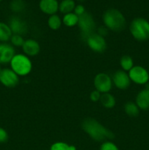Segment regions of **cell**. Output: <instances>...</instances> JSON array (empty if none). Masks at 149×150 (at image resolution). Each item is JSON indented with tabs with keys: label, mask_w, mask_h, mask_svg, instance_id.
<instances>
[{
	"label": "cell",
	"mask_w": 149,
	"mask_h": 150,
	"mask_svg": "<svg viewBox=\"0 0 149 150\" xmlns=\"http://www.w3.org/2000/svg\"><path fill=\"white\" fill-rule=\"evenodd\" d=\"M81 127L85 133L96 142H106L115 137L112 131L102 125L97 120L90 117L85 119L82 122Z\"/></svg>",
	"instance_id": "obj_1"
},
{
	"label": "cell",
	"mask_w": 149,
	"mask_h": 150,
	"mask_svg": "<svg viewBox=\"0 0 149 150\" xmlns=\"http://www.w3.org/2000/svg\"><path fill=\"white\" fill-rule=\"evenodd\" d=\"M105 27L113 32H121L127 26V21L121 11L115 8L106 10L102 16Z\"/></svg>",
	"instance_id": "obj_2"
},
{
	"label": "cell",
	"mask_w": 149,
	"mask_h": 150,
	"mask_svg": "<svg viewBox=\"0 0 149 150\" xmlns=\"http://www.w3.org/2000/svg\"><path fill=\"white\" fill-rule=\"evenodd\" d=\"M129 31L137 40H147L149 39V22L143 18H136L130 23Z\"/></svg>",
	"instance_id": "obj_3"
},
{
	"label": "cell",
	"mask_w": 149,
	"mask_h": 150,
	"mask_svg": "<svg viewBox=\"0 0 149 150\" xmlns=\"http://www.w3.org/2000/svg\"><path fill=\"white\" fill-rule=\"evenodd\" d=\"M10 64V68L18 76H27L32 71V63L29 57L25 54H15Z\"/></svg>",
	"instance_id": "obj_4"
},
{
	"label": "cell",
	"mask_w": 149,
	"mask_h": 150,
	"mask_svg": "<svg viewBox=\"0 0 149 150\" xmlns=\"http://www.w3.org/2000/svg\"><path fill=\"white\" fill-rule=\"evenodd\" d=\"M77 26L81 32L83 38H86V40L88 37L94 33L96 30V22L92 15L88 12L79 16Z\"/></svg>",
	"instance_id": "obj_5"
},
{
	"label": "cell",
	"mask_w": 149,
	"mask_h": 150,
	"mask_svg": "<svg viewBox=\"0 0 149 150\" xmlns=\"http://www.w3.org/2000/svg\"><path fill=\"white\" fill-rule=\"evenodd\" d=\"M93 85L96 90L100 93H108L112 89V78L107 73H98L93 79Z\"/></svg>",
	"instance_id": "obj_6"
},
{
	"label": "cell",
	"mask_w": 149,
	"mask_h": 150,
	"mask_svg": "<svg viewBox=\"0 0 149 150\" xmlns=\"http://www.w3.org/2000/svg\"><path fill=\"white\" fill-rule=\"evenodd\" d=\"M129 76L131 81L139 85H144L148 82L149 73L145 67L140 65L134 66L129 71Z\"/></svg>",
	"instance_id": "obj_7"
},
{
	"label": "cell",
	"mask_w": 149,
	"mask_h": 150,
	"mask_svg": "<svg viewBox=\"0 0 149 150\" xmlns=\"http://www.w3.org/2000/svg\"><path fill=\"white\" fill-rule=\"evenodd\" d=\"M86 43L91 51L96 53H103L107 48L105 38L95 32L86 38Z\"/></svg>",
	"instance_id": "obj_8"
},
{
	"label": "cell",
	"mask_w": 149,
	"mask_h": 150,
	"mask_svg": "<svg viewBox=\"0 0 149 150\" xmlns=\"http://www.w3.org/2000/svg\"><path fill=\"white\" fill-rule=\"evenodd\" d=\"M0 83L8 88H13L19 83V76L11 68H4L0 73Z\"/></svg>",
	"instance_id": "obj_9"
},
{
	"label": "cell",
	"mask_w": 149,
	"mask_h": 150,
	"mask_svg": "<svg viewBox=\"0 0 149 150\" xmlns=\"http://www.w3.org/2000/svg\"><path fill=\"white\" fill-rule=\"evenodd\" d=\"M8 25L13 32V35H19L22 36L26 35L29 30L26 22L18 16H12L9 20Z\"/></svg>",
	"instance_id": "obj_10"
},
{
	"label": "cell",
	"mask_w": 149,
	"mask_h": 150,
	"mask_svg": "<svg viewBox=\"0 0 149 150\" xmlns=\"http://www.w3.org/2000/svg\"><path fill=\"white\" fill-rule=\"evenodd\" d=\"M112 83L118 89L121 90H125L128 89L131 83L129 74L123 70H117L113 73L112 78Z\"/></svg>",
	"instance_id": "obj_11"
},
{
	"label": "cell",
	"mask_w": 149,
	"mask_h": 150,
	"mask_svg": "<svg viewBox=\"0 0 149 150\" xmlns=\"http://www.w3.org/2000/svg\"><path fill=\"white\" fill-rule=\"evenodd\" d=\"M15 55V51L12 45L6 42L0 43V64L10 63L12 59Z\"/></svg>",
	"instance_id": "obj_12"
},
{
	"label": "cell",
	"mask_w": 149,
	"mask_h": 150,
	"mask_svg": "<svg viewBox=\"0 0 149 150\" xmlns=\"http://www.w3.org/2000/svg\"><path fill=\"white\" fill-rule=\"evenodd\" d=\"M39 6L42 13L52 16L58 12L59 3L58 0H40Z\"/></svg>",
	"instance_id": "obj_13"
},
{
	"label": "cell",
	"mask_w": 149,
	"mask_h": 150,
	"mask_svg": "<svg viewBox=\"0 0 149 150\" xmlns=\"http://www.w3.org/2000/svg\"><path fill=\"white\" fill-rule=\"evenodd\" d=\"M22 49L25 55L27 57H34L40 51V45L35 40L27 39L25 40Z\"/></svg>",
	"instance_id": "obj_14"
},
{
	"label": "cell",
	"mask_w": 149,
	"mask_h": 150,
	"mask_svg": "<svg viewBox=\"0 0 149 150\" xmlns=\"http://www.w3.org/2000/svg\"><path fill=\"white\" fill-rule=\"evenodd\" d=\"M135 103L140 110L146 111L149 109V88L143 89L136 96Z\"/></svg>",
	"instance_id": "obj_15"
},
{
	"label": "cell",
	"mask_w": 149,
	"mask_h": 150,
	"mask_svg": "<svg viewBox=\"0 0 149 150\" xmlns=\"http://www.w3.org/2000/svg\"><path fill=\"white\" fill-rule=\"evenodd\" d=\"M13 32L7 23L0 22V42H7L10 40Z\"/></svg>",
	"instance_id": "obj_16"
},
{
	"label": "cell",
	"mask_w": 149,
	"mask_h": 150,
	"mask_svg": "<svg viewBox=\"0 0 149 150\" xmlns=\"http://www.w3.org/2000/svg\"><path fill=\"white\" fill-rule=\"evenodd\" d=\"M76 4L74 0H62L59 4L58 10L63 14L72 13Z\"/></svg>",
	"instance_id": "obj_17"
},
{
	"label": "cell",
	"mask_w": 149,
	"mask_h": 150,
	"mask_svg": "<svg viewBox=\"0 0 149 150\" xmlns=\"http://www.w3.org/2000/svg\"><path fill=\"white\" fill-rule=\"evenodd\" d=\"M100 102L106 108H112L115 105V98L112 95L108 92L101 95Z\"/></svg>",
	"instance_id": "obj_18"
},
{
	"label": "cell",
	"mask_w": 149,
	"mask_h": 150,
	"mask_svg": "<svg viewBox=\"0 0 149 150\" xmlns=\"http://www.w3.org/2000/svg\"><path fill=\"white\" fill-rule=\"evenodd\" d=\"M124 111L128 116L131 117H136L140 114V108L137 105V104L134 102L126 103L124 105Z\"/></svg>",
	"instance_id": "obj_19"
},
{
	"label": "cell",
	"mask_w": 149,
	"mask_h": 150,
	"mask_svg": "<svg viewBox=\"0 0 149 150\" xmlns=\"http://www.w3.org/2000/svg\"><path fill=\"white\" fill-rule=\"evenodd\" d=\"M79 17L74 13H70L65 14L63 17L62 23L68 27H72L78 23Z\"/></svg>",
	"instance_id": "obj_20"
},
{
	"label": "cell",
	"mask_w": 149,
	"mask_h": 150,
	"mask_svg": "<svg viewBox=\"0 0 149 150\" xmlns=\"http://www.w3.org/2000/svg\"><path fill=\"white\" fill-rule=\"evenodd\" d=\"M120 65L124 71L129 72L134 66V61L130 56L124 55L120 59Z\"/></svg>",
	"instance_id": "obj_21"
},
{
	"label": "cell",
	"mask_w": 149,
	"mask_h": 150,
	"mask_svg": "<svg viewBox=\"0 0 149 150\" xmlns=\"http://www.w3.org/2000/svg\"><path fill=\"white\" fill-rule=\"evenodd\" d=\"M61 23H62V20L58 15H52L48 18V25L50 29L52 30H58L61 27Z\"/></svg>",
	"instance_id": "obj_22"
},
{
	"label": "cell",
	"mask_w": 149,
	"mask_h": 150,
	"mask_svg": "<svg viewBox=\"0 0 149 150\" xmlns=\"http://www.w3.org/2000/svg\"><path fill=\"white\" fill-rule=\"evenodd\" d=\"M26 7V3L23 0H13L10 4V8L14 13H20Z\"/></svg>",
	"instance_id": "obj_23"
},
{
	"label": "cell",
	"mask_w": 149,
	"mask_h": 150,
	"mask_svg": "<svg viewBox=\"0 0 149 150\" xmlns=\"http://www.w3.org/2000/svg\"><path fill=\"white\" fill-rule=\"evenodd\" d=\"M50 150H76V147L72 145H69L65 142H56L51 145Z\"/></svg>",
	"instance_id": "obj_24"
},
{
	"label": "cell",
	"mask_w": 149,
	"mask_h": 150,
	"mask_svg": "<svg viewBox=\"0 0 149 150\" xmlns=\"http://www.w3.org/2000/svg\"><path fill=\"white\" fill-rule=\"evenodd\" d=\"M10 42H11L12 45L15 47H22L25 40L23 39V36L19 35H13L11 38H10Z\"/></svg>",
	"instance_id": "obj_25"
},
{
	"label": "cell",
	"mask_w": 149,
	"mask_h": 150,
	"mask_svg": "<svg viewBox=\"0 0 149 150\" xmlns=\"http://www.w3.org/2000/svg\"><path fill=\"white\" fill-rule=\"evenodd\" d=\"M100 150H119V149L113 142L110 141H106L101 144Z\"/></svg>",
	"instance_id": "obj_26"
},
{
	"label": "cell",
	"mask_w": 149,
	"mask_h": 150,
	"mask_svg": "<svg viewBox=\"0 0 149 150\" xmlns=\"http://www.w3.org/2000/svg\"><path fill=\"white\" fill-rule=\"evenodd\" d=\"M8 140V133L4 128L0 127V144L5 143Z\"/></svg>",
	"instance_id": "obj_27"
},
{
	"label": "cell",
	"mask_w": 149,
	"mask_h": 150,
	"mask_svg": "<svg viewBox=\"0 0 149 150\" xmlns=\"http://www.w3.org/2000/svg\"><path fill=\"white\" fill-rule=\"evenodd\" d=\"M86 10H85L84 6L82 5V4H77V5L75 6L74 10V13L75 15H77V16H80L83 14H84L86 13Z\"/></svg>",
	"instance_id": "obj_28"
},
{
	"label": "cell",
	"mask_w": 149,
	"mask_h": 150,
	"mask_svg": "<svg viewBox=\"0 0 149 150\" xmlns=\"http://www.w3.org/2000/svg\"><path fill=\"white\" fill-rule=\"evenodd\" d=\"M100 98L101 93L99 92H98L97 90H96V89L94 91H93V92H91L90 99L93 102H97V101L100 100Z\"/></svg>",
	"instance_id": "obj_29"
},
{
	"label": "cell",
	"mask_w": 149,
	"mask_h": 150,
	"mask_svg": "<svg viewBox=\"0 0 149 150\" xmlns=\"http://www.w3.org/2000/svg\"><path fill=\"white\" fill-rule=\"evenodd\" d=\"M97 31H98V34H99V35H101V36L105 38V36H106V35H108V29L107 27H105V26H100V27L98 28Z\"/></svg>",
	"instance_id": "obj_30"
},
{
	"label": "cell",
	"mask_w": 149,
	"mask_h": 150,
	"mask_svg": "<svg viewBox=\"0 0 149 150\" xmlns=\"http://www.w3.org/2000/svg\"><path fill=\"white\" fill-rule=\"evenodd\" d=\"M2 70V68H1V64H0V73H1V71Z\"/></svg>",
	"instance_id": "obj_31"
},
{
	"label": "cell",
	"mask_w": 149,
	"mask_h": 150,
	"mask_svg": "<svg viewBox=\"0 0 149 150\" xmlns=\"http://www.w3.org/2000/svg\"><path fill=\"white\" fill-rule=\"evenodd\" d=\"M77 1H84V0H77Z\"/></svg>",
	"instance_id": "obj_32"
},
{
	"label": "cell",
	"mask_w": 149,
	"mask_h": 150,
	"mask_svg": "<svg viewBox=\"0 0 149 150\" xmlns=\"http://www.w3.org/2000/svg\"><path fill=\"white\" fill-rule=\"evenodd\" d=\"M3 1V0H0V1Z\"/></svg>",
	"instance_id": "obj_33"
}]
</instances>
